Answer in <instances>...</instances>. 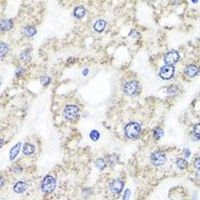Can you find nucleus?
<instances>
[{
  "mask_svg": "<svg viewBox=\"0 0 200 200\" xmlns=\"http://www.w3.org/2000/svg\"><path fill=\"white\" fill-rule=\"evenodd\" d=\"M176 166H177V168H179V169H182V170H184V169L188 168L189 164H188V161H186L184 158H179L177 160H176Z\"/></svg>",
  "mask_w": 200,
  "mask_h": 200,
  "instance_id": "nucleus-18",
  "label": "nucleus"
},
{
  "mask_svg": "<svg viewBox=\"0 0 200 200\" xmlns=\"http://www.w3.org/2000/svg\"><path fill=\"white\" fill-rule=\"evenodd\" d=\"M162 135H164V131H162L160 127H157L153 129V137H155V140H159Z\"/></svg>",
  "mask_w": 200,
  "mask_h": 200,
  "instance_id": "nucleus-22",
  "label": "nucleus"
},
{
  "mask_svg": "<svg viewBox=\"0 0 200 200\" xmlns=\"http://www.w3.org/2000/svg\"><path fill=\"white\" fill-rule=\"evenodd\" d=\"M129 36H131V38H140V33L137 31H131L129 33Z\"/></svg>",
  "mask_w": 200,
  "mask_h": 200,
  "instance_id": "nucleus-29",
  "label": "nucleus"
},
{
  "mask_svg": "<svg viewBox=\"0 0 200 200\" xmlns=\"http://www.w3.org/2000/svg\"><path fill=\"white\" fill-rule=\"evenodd\" d=\"M36 33H37V29H36V26H33V25L24 26L23 30H22V35L24 36V37H26V38H32L33 36H36Z\"/></svg>",
  "mask_w": 200,
  "mask_h": 200,
  "instance_id": "nucleus-11",
  "label": "nucleus"
},
{
  "mask_svg": "<svg viewBox=\"0 0 200 200\" xmlns=\"http://www.w3.org/2000/svg\"><path fill=\"white\" fill-rule=\"evenodd\" d=\"M129 194H131V191H129V190H126V191H125V194H124V200H128Z\"/></svg>",
  "mask_w": 200,
  "mask_h": 200,
  "instance_id": "nucleus-30",
  "label": "nucleus"
},
{
  "mask_svg": "<svg viewBox=\"0 0 200 200\" xmlns=\"http://www.w3.org/2000/svg\"><path fill=\"white\" fill-rule=\"evenodd\" d=\"M193 166H194V168H196L197 170H200V158H197L196 160H194Z\"/></svg>",
  "mask_w": 200,
  "mask_h": 200,
  "instance_id": "nucleus-27",
  "label": "nucleus"
},
{
  "mask_svg": "<svg viewBox=\"0 0 200 200\" xmlns=\"http://www.w3.org/2000/svg\"><path fill=\"white\" fill-rule=\"evenodd\" d=\"M50 81H52V79L49 78L48 76H42L41 78H40V83H41L42 86H48L49 83H50Z\"/></svg>",
  "mask_w": 200,
  "mask_h": 200,
  "instance_id": "nucleus-23",
  "label": "nucleus"
},
{
  "mask_svg": "<svg viewBox=\"0 0 200 200\" xmlns=\"http://www.w3.org/2000/svg\"><path fill=\"white\" fill-rule=\"evenodd\" d=\"M22 72H24V70L23 69H16V76H20V74H21Z\"/></svg>",
  "mask_w": 200,
  "mask_h": 200,
  "instance_id": "nucleus-31",
  "label": "nucleus"
},
{
  "mask_svg": "<svg viewBox=\"0 0 200 200\" xmlns=\"http://www.w3.org/2000/svg\"><path fill=\"white\" fill-rule=\"evenodd\" d=\"M79 114H80L79 107H77V105H73V104L66 105V107H64V110H63V116H64V118H65L66 120L69 121L78 120Z\"/></svg>",
  "mask_w": 200,
  "mask_h": 200,
  "instance_id": "nucleus-4",
  "label": "nucleus"
},
{
  "mask_svg": "<svg viewBox=\"0 0 200 200\" xmlns=\"http://www.w3.org/2000/svg\"><path fill=\"white\" fill-rule=\"evenodd\" d=\"M95 165H96V167L100 169V170H103V169L107 167V161H105L104 159H102V158L97 159L96 161H95Z\"/></svg>",
  "mask_w": 200,
  "mask_h": 200,
  "instance_id": "nucleus-20",
  "label": "nucleus"
},
{
  "mask_svg": "<svg viewBox=\"0 0 200 200\" xmlns=\"http://www.w3.org/2000/svg\"><path fill=\"white\" fill-rule=\"evenodd\" d=\"M124 131L126 137L129 138V140H134V138H137L138 136L141 135L142 127L138 122L131 121V122H128V124L125 126Z\"/></svg>",
  "mask_w": 200,
  "mask_h": 200,
  "instance_id": "nucleus-1",
  "label": "nucleus"
},
{
  "mask_svg": "<svg viewBox=\"0 0 200 200\" xmlns=\"http://www.w3.org/2000/svg\"><path fill=\"white\" fill-rule=\"evenodd\" d=\"M14 26V21L12 18H2L0 22V29L2 32L9 31Z\"/></svg>",
  "mask_w": 200,
  "mask_h": 200,
  "instance_id": "nucleus-10",
  "label": "nucleus"
},
{
  "mask_svg": "<svg viewBox=\"0 0 200 200\" xmlns=\"http://www.w3.org/2000/svg\"><path fill=\"white\" fill-rule=\"evenodd\" d=\"M174 74H175V68L173 65H167V64H165L164 66H161V69L159 71V76L164 80L172 79L173 77H174Z\"/></svg>",
  "mask_w": 200,
  "mask_h": 200,
  "instance_id": "nucleus-6",
  "label": "nucleus"
},
{
  "mask_svg": "<svg viewBox=\"0 0 200 200\" xmlns=\"http://www.w3.org/2000/svg\"><path fill=\"white\" fill-rule=\"evenodd\" d=\"M164 61L167 65H175L176 63L179 61V54L177 50H169V52L166 53L165 57H164Z\"/></svg>",
  "mask_w": 200,
  "mask_h": 200,
  "instance_id": "nucleus-7",
  "label": "nucleus"
},
{
  "mask_svg": "<svg viewBox=\"0 0 200 200\" xmlns=\"http://www.w3.org/2000/svg\"><path fill=\"white\" fill-rule=\"evenodd\" d=\"M200 69L199 66L197 65V64H189V65L186 66L185 70H184V72H185V74L189 78H193V77H196L198 73H199Z\"/></svg>",
  "mask_w": 200,
  "mask_h": 200,
  "instance_id": "nucleus-9",
  "label": "nucleus"
},
{
  "mask_svg": "<svg viewBox=\"0 0 200 200\" xmlns=\"http://www.w3.org/2000/svg\"><path fill=\"white\" fill-rule=\"evenodd\" d=\"M13 172L16 173V174H21V173H22V167H21V166H15L14 168H13Z\"/></svg>",
  "mask_w": 200,
  "mask_h": 200,
  "instance_id": "nucleus-28",
  "label": "nucleus"
},
{
  "mask_svg": "<svg viewBox=\"0 0 200 200\" xmlns=\"http://www.w3.org/2000/svg\"><path fill=\"white\" fill-rule=\"evenodd\" d=\"M124 182L121 181V179H116L113 182L110 184V190L111 192L113 193L114 196H119L121 192H122V190H124Z\"/></svg>",
  "mask_w": 200,
  "mask_h": 200,
  "instance_id": "nucleus-8",
  "label": "nucleus"
},
{
  "mask_svg": "<svg viewBox=\"0 0 200 200\" xmlns=\"http://www.w3.org/2000/svg\"><path fill=\"white\" fill-rule=\"evenodd\" d=\"M167 93H168L169 96H176V95H179V94L181 93V88H179V86H177V85H172V86L168 87Z\"/></svg>",
  "mask_w": 200,
  "mask_h": 200,
  "instance_id": "nucleus-16",
  "label": "nucleus"
},
{
  "mask_svg": "<svg viewBox=\"0 0 200 200\" xmlns=\"http://www.w3.org/2000/svg\"><path fill=\"white\" fill-rule=\"evenodd\" d=\"M9 52V46L7 44H5V42H1V45H0V54H1V57H4L6 54H8Z\"/></svg>",
  "mask_w": 200,
  "mask_h": 200,
  "instance_id": "nucleus-19",
  "label": "nucleus"
},
{
  "mask_svg": "<svg viewBox=\"0 0 200 200\" xmlns=\"http://www.w3.org/2000/svg\"><path fill=\"white\" fill-rule=\"evenodd\" d=\"M40 189L44 193L46 194H49V193H53L56 189V179L54 176L52 175H47L45 176L41 181V185H40Z\"/></svg>",
  "mask_w": 200,
  "mask_h": 200,
  "instance_id": "nucleus-2",
  "label": "nucleus"
},
{
  "mask_svg": "<svg viewBox=\"0 0 200 200\" xmlns=\"http://www.w3.org/2000/svg\"><path fill=\"white\" fill-rule=\"evenodd\" d=\"M20 149H21V143H17V144L14 145V146L12 148L11 152H9V155H9V159H11V160H14V159L17 157Z\"/></svg>",
  "mask_w": 200,
  "mask_h": 200,
  "instance_id": "nucleus-17",
  "label": "nucleus"
},
{
  "mask_svg": "<svg viewBox=\"0 0 200 200\" xmlns=\"http://www.w3.org/2000/svg\"><path fill=\"white\" fill-rule=\"evenodd\" d=\"M20 59L22 61H24V62H29L30 60H31V55H30V49L28 50H24V52H22L21 56H20Z\"/></svg>",
  "mask_w": 200,
  "mask_h": 200,
  "instance_id": "nucleus-21",
  "label": "nucleus"
},
{
  "mask_svg": "<svg viewBox=\"0 0 200 200\" xmlns=\"http://www.w3.org/2000/svg\"><path fill=\"white\" fill-rule=\"evenodd\" d=\"M26 189H28V183H26V182H23V181H20V182L15 183L14 188H13V190H14V192H15V193H18V194H21V193H23Z\"/></svg>",
  "mask_w": 200,
  "mask_h": 200,
  "instance_id": "nucleus-12",
  "label": "nucleus"
},
{
  "mask_svg": "<svg viewBox=\"0 0 200 200\" xmlns=\"http://www.w3.org/2000/svg\"><path fill=\"white\" fill-rule=\"evenodd\" d=\"M122 90L128 96H134V95L140 93L141 86H140V83H138L137 80H128V81H126L124 83Z\"/></svg>",
  "mask_w": 200,
  "mask_h": 200,
  "instance_id": "nucleus-3",
  "label": "nucleus"
},
{
  "mask_svg": "<svg viewBox=\"0 0 200 200\" xmlns=\"http://www.w3.org/2000/svg\"><path fill=\"white\" fill-rule=\"evenodd\" d=\"M22 151H23V155H31L35 153L36 151V146L31 143H25L23 145V149H22Z\"/></svg>",
  "mask_w": 200,
  "mask_h": 200,
  "instance_id": "nucleus-13",
  "label": "nucleus"
},
{
  "mask_svg": "<svg viewBox=\"0 0 200 200\" xmlns=\"http://www.w3.org/2000/svg\"><path fill=\"white\" fill-rule=\"evenodd\" d=\"M107 162H109L110 165H112V166L116 165V164L118 162V157L116 155H109V157H107Z\"/></svg>",
  "mask_w": 200,
  "mask_h": 200,
  "instance_id": "nucleus-24",
  "label": "nucleus"
},
{
  "mask_svg": "<svg viewBox=\"0 0 200 200\" xmlns=\"http://www.w3.org/2000/svg\"><path fill=\"white\" fill-rule=\"evenodd\" d=\"M166 159H167L166 152L162 150H157V151L152 152L151 164L153 166H162L166 162Z\"/></svg>",
  "mask_w": 200,
  "mask_h": 200,
  "instance_id": "nucleus-5",
  "label": "nucleus"
},
{
  "mask_svg": "<svg viewBox=\"0 0 200 200\" xmlns=\"http://www.w3.org/2000/svg\"><path fill=\"white\" fill-rule=\"evenodd\" d=\"M193 134L198 136V138L200 137V124H197L194 125V127H193Z\"/></svg>",
  "mask_w": 200,
  "mask_h": 200,
  "instance_id": "nucleus-26",
  "label": "nucleus"
},
{
  "mask_svg": "<svg viewBox=\"0 0 200 200\" xmlns=\"http://www.w3.org/2000/svg\"><path fill=\"white\" fill-rule=\"evenodd\" d=\"M89 137H90V140H92V141H97V140L100 138V133L94 129V131H90Z\"/></svg>",
  "mask_w": 200,
  "mask_h": 200,
  "instance_id": "nucleus-25",
  "label": "nucleus"
},
{
  "mask_svg": "<svg viewBox=\"0 0 200 200\" xmlns=\"http://www.w3.org/2000/svg\"><path fill=\"white\" fill-rule=\"evenodd\" d=\"M86 14V8L83 6H77L73 11V16L76 18H83Z\"/></svg>",
  "mask_w": 200,
  "mask_h": 200,
  "instance_id": "nucleus-14",
  "label": "nucleus"
},
{
  "mask_svg": "<svg viewBox=\"0 0 200 200\" xmlns=\"http://www.w3.org/2000/svg\"><path fill=\"white\" fill-rule=\"evenodd\" d=\"M105 28H107V21H104V20H97V21L94 23V30L96 32L104 31Z\"/></svg>",
  "mask_w": 200,
  "mask_h": 200,
  "instance_id": "nucleus-15",
  "label": "nucleus"
},
{
  "mask_svg": "<svg viewBox=\"0 0 200 200\" xmlns=\"http://www.w3.org/2000/svg\"><path fill=\"white\" fill-rule=\"evenodd\" d=\"M87 73H88V70H87V69H85V71H83V76H86Z\"/></svg>",
  "mask_w": 200,
  "mask_h": 200,
  "instance_id": "nucleus-32",
  "label": "nucleus"
}]
</instances>
